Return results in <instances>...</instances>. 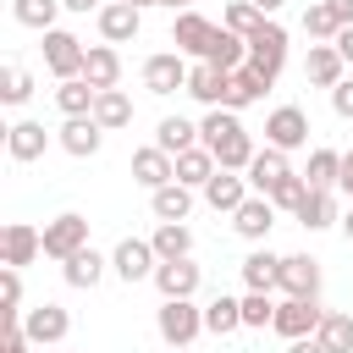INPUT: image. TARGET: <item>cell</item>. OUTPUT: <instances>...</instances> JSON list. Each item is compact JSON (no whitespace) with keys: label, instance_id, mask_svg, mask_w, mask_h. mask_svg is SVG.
Returning <instances> with one entry per match:
<instances>
[{"label":"cell","instance_id":"6da1fadb","mask_svg":"<svg viewBox=\"0 0 353 353\" xmlns=\"http://www.w3.org/2000/svg\"><path fill=\"white\" fill-rule=\"evenodd\" d=\"M199 143H204L226 171H248V160L259 154L254 138H248V127H243L237 110H226V105H210V116L199 121Z\"/></svg>","mask_w":353,"mask_h":353},{"label":"cell","instance_id":"7a4b0ae2","mask_svg":"<svg viewBox=\"0 0 353 353\" xmlns=\"http://www.w3.org/2000/svg\"><path fill=\"white\" fill-rule=\"evenodd\" d=\"M154 331H160L165 347H193L199 331H204V309L193 298H165L160 314H154Z\"/></svg>","mask_w":353,"mask_h":353},{"label":"cell","instance_id":"3957f363","mask_svg":"<svg viewBox=\"0 0 353 353\" xmlns=\"http://www.w3.org/2000/svg\"><path fill=\"white\" fill-rule=\"evenodd\" d=\"M248 61H254L270 83L281 77V66H287V28H281L276 17H265V22L248 33Z\"/></svg>","mask_w":353,"mask_h":353},{"label":"cell","instance_id":"277c9868","mask_svg":"<svg viewBox=\"0 0 353 353\" xmlns=\"http://www.w3.org/2000/svg\"><path fill=\"white\" fill-rule=\"evenodd\" d=\"M320 320H325L320 298H281V303H276L270 331H276V336H287V342H298V336H314V331H320Z\"/></svg>","mask_w":353,"mask_h":353},{"label":"cell","instance_id":"5b68a950","mask_svg":"<svg viewBox=\"0 0 353 353\" xmlns=\"http://www.w3.org/2000/svg\"><path fill=\"white\" fill-rule=\"evenodd\" d=\"M154 265H160V254H154V243H143V237H121L116 254H110V270H116L127 287L154 281Z\"/></svg>","mask_w":353,"mask_h":353},{"label":"cell","instance_id":"8992f818","mask_svg":"<svg viewBox=\"0 0 353 353\" xmlns=\"http://www.w3.org/2000/svg\"><path fill=\"white\" fill-rule=\"evenodd\" d=\"M265 94H270V77H265L254 61H243V66H232V72H226L221 105H226V110H248V105H259Z\"/></svg>","mask_w":353,"mask_h":353},{"label":"cell","instance_id":"52a82bcc","mask_svg":"<svg viewBox=\"0 0 353 353\" xmlns=\"http://www.w3.org/2000/svg\"><path fill=\"white\" fill-rule=\"evenodd\" d=\"M22 331H28L33 347H55V342H66L72 314H66L61 303H33V309H22Z\"/></svg>","mask_w":353,"mask_h":353},{"label":"cell","instance_id":"ba28073f","mask_svg":"<svg viewBox=\"0 0 353 353\" xmlns=\"http://www.w3.org/2000/svg\"><path fill=\"white\" fill-rule=\"evenodd\" d=\"M83 55H88V44L77 33H66V28H50L44 33V66L55 77H83Z\"/></svg>","mask_w":353,"mask_h":353},{"label":"cell","instance_id":"9c48e42d","mask_svg":"<svg viewBox=\"0 0 353 353\" xmlns=\"http://www.w3.org/2000/svg\"><path fill=\"white\" fill-rule=\"evenodd\" d=\"M188 72H193V66L182 61V50H160V55H149V61H143V88L165 99V94L188 88Z\"/></svg>","mask_w":353,"mask_h":353},{"label":"cell","instance_id":"30bf717a","mask_svg":"<svg viewBox=\"0 0 353 353\" xmlns=\"http://www.w3.org/2000/svg\"><path fill=\"white\" fill-rule=\"evenodd\" d=\"M265 143H270V149H287V154L303 149V143H309V116H303L298 105H276V110L265 116Z\"/></svg>","mask_w":353,"mask_h":353},{"label":"cell","instance_id":"8fae6325","mask_svg":"<svg viewBox=\"0 0 353 353\" xmlns=\"http://www.w3.org/2000/svg\"><path fill=\"white\" fill-rule=\"evenodd\" d=\"M77 248H88V221L77 210H66L44 226V259H72Z\"/></svg>","mask_w":353,"mask_h":353},{"label":"cell","instance_id":"7c38bea8","mask_svg":"<svg viewBox=\"0 0 353 353\" xmlns=\"http://www.w3.org/2000/svg\"><path fill=\"white\" fill-rule=\"evenodd\" d=\"M138 28H143V6H132V0H105L99 6V39L105 44H132Z\"/></svg>","mask_w":353,"mask_h":353},{"label":"cell","instance_id":"4fadbf2b","mask_svg":"<svg viewBox=\"0 0 353 353\" xmlns=\"http://www.w3.org/2000/svg\"><path fill=\"white\" fill-rule=\"evenodd\" d=\"M215 28H221V22H210L204 11H193V6H188V11H176V22H171V44H176L182 55H199V61H204V50H210Z\"/></svg>","mask_w":353,"mask_h":353},{"label":"cell","instance_id":"5bb4252c","mask_svg":"<svg viewBox=\"0 0 353 353\" xmlns=\"http://www.w3.org/2000/svg\"><path fill=\"white\" fill-rule=\"evenodd\" d=\"M132 182L138 188H165V182H176V154H165L160 143H143V149H132Z\"/></svg>","mask_w":353,"mask_h":353},{"label":"cell","instance_id":"9a60e30c","mask_svg":"<svg viewBox=\"0 0 353 353\" xmlns=\"http://www.w3.org/2000/svg\"><path fill=\"white\" fill-rule=\"evenodd\" d=\"M276 292H287V298H320V259L287 254L281 259V276H276Z\"/></svg>","mask_w":353,"mask_h":353},{"label":"cell","instance_id":"2e32d148","mask_svg":"<svg viewBox=\"0 0 353 353\" xmlns=\"http://www.w3.org/2000/svg\"><path fill=\"white\" fill-rule=\"evenodd\" d=\"M232 226H237V237L265 243V237H270V226H276V204H270L265 193H248V199L232 210Z\"/></svg>","mask_w":353,"mask_h":353},{"label":"cell","instance_id":"e0dca14e","mask_svg":"<svg viewBox=\"0 0 353 353\" xmlns=\"http://www.w3.org/2000/svg\"><path fill=\"white\" fill-rule=\"evenodd\" d=\"M199 281H204V270L193 265V254H188V259H160V265H154V287H160V298H193Z\"/></svg>","mask_w":353,"mask_h":353},{"label":"cell","instance_id":"ac0fdd59","mask_svg":"<svg viewBox=\"0 0 353 353\" xmlns=\"http://www.w3.org/2000/svg\"><path fill=\"white\" fill-rule=\"evenodd\" d=\"M44 149H50L44 121H28V116H22V121H11V127H6V154H11L17 165H33Z\"/></svg>","mask_w":353,"mask_h":353},{"label":"cell","instance_id":"d6986e66","mask_svg":"<svg viewBox=\"0 0 353 353\" xmlns=\"http://www.w3.org/2000/svg\"><path fill=\"white\" fill-rule=\"evenodd\" d=\"M55 138H61V149H66L72 160H88V154H99V143H105V127H99L94 116H66V127H61Z\"/></svg>","mask_w":353,"mask_h":353},{"label":"cell","instance_id":"ffe728a7","mask_svg":"<svg viewBox=\"0 0 353 353\" xmlns=\"http://www.w3.org/2000/svg\"><path fill=\"white\" fill-rule=\"evenodd\" d=\"M248 193H254V188H248V176H237V171H226V165H221V171L204 182V204H210L215 215H232V210H237Z\"/></svg>","mask_w":353,"mask_h":353},{"label":"cell","instance_id":"44dd1931","mask_svg":"<svg viewBox=\"0 0 353 353\" xmlns=\"http://www.w3.org/2000/svg\"><path fill=\"white\" fill-rule=\"evenodd\" d=\"M0 254H6V265H33L39 254H44V232L39 226H28V221H11L6 226V237H0Z\"/></svg>","mask_w":353,"mask_h":353},{"label":"cell","instance_id":"7402d4cb","mask_svg":"<svg viewBox=\"0 0 353 353\" xmlns=\"http://www.w3.org/2000/svg\"><path fill=\"white\" fill-rule=\"evenodd\" d=\"M303 77H309L314 88H336V83L347 77V61L336 55V44H309V55H303Z\"/></svg>","mask_w":353,"mask_h":353},{"label":"cell","instance_id":"603a6c76","mask_svg":"<svg viewBox=\"0 0 353 353\" xmlns=\"http://www.w3.org/2000/svg\"><path fill=\"white\" fill-rule=\"evenodd\" d=\"M105 254L88 243V248H77L72 259H61V276H66V287H77V292H88V287H99V276H105Z\"/></svg>","mask_w":353,"mask_h":353},{"label":"cell","instance_id":"cb8c5ba5","mask_svg":"<svg viewBox=\"0 0 353 353\" xmlns=\"http://www.w3.org/2000/svg\"><path fill=\"white\" fill-rule=\"evenodd\" d=\"M287 171H292V165H287V149H270V143H265V149L248 160V171H243V176H248V188H254V193H270Z\"/></svg>","mask_w":353,"mask_h":353},{"label":"cell","instance_id":"d4e9b609","mask_svg":"<svg viewBox=\"0 0 353 353\" xmlns=\"http://www.w3.org/2000/svg\"><path fill=\"white\" fill-rule=\"evenodd\" d=\"M204 61L215 66V72H232V66H243L248 61V39L243 33H232L226 22L215 28V39H210V50H204Z\"/></svg>","mask_w":353,"mask_h":353},{"label":"cell","instance_id":"484cf974","mask_svg":"<svg viewBox=\"0 0 353 353\" xmlns=\"http://www.w3.org/2000/svg\"><path fill=\"white\" fill-rule=\"evenodd\" d=\"M83 77H88L94 88H116V83H121V55H116V44H88Z\"/></svg>","mask_w":353,"mask_h":353},{"label":"cell","instance_id":"4316f807","mask_svg":"<svg viewBox=\"0 0 353 353\" xmlns=\"http://www.w3.org/2000/svg\"><path fill=\"white\" fill-rule=\"evenodd\" d=\"M292 215H298V226H303V232H325V226L336 221V199H331V188H309V193L298 199V210H292Z\"/></svg>","mask_w":353,"mask_h":353},{"label":"cell","instance_id":"83f0119b","mask_svg":"<svg viewBox=\"0 0 353 353\" xmlns=\"http://www.w3.org/2000/svg\"><path fill=\"white\" fill-rule=\"evenodd\" d=\"M94 99H99V88H94L88 77H61V83H55L61 116H94Z\"/></svg>","mask_w":353,"mask_h":353},{"label":"cell","instance_id":"f1b7e54d","mask_svg":"<svg viewBox=\"0 0 353 353\" xmlns=\"http://www.w3.org/2000/svg\"><path fill=\"white\" fill-rule=\"evenodd\" d=\"M149 210H154V221H188V210H193V188H188V182H165V188L149 193Z\"/></svg>","mask_w":353,"mask_h":353},{"label":"cell","instance_id":"f546056e","mask_svg":"<svg viewBox=\"0 0 353 353\" xmlns=\"http://www.w3.org/2000/svg\"><path fill=\"white\" fill-rule=\"evenodd\" d=\"M276 276H281V254L254 248V254L243 259V287H248V292H276Z\"/></svg>","mask_w":353,"mask_h":353},{"label":"cell","instance_id":"4dcf8cb0","mask_svg":"<svg viewBox=\"0 0 353 353\" xmlns=\"http://www.w3.org/2000/svg\"><path fill=\"white\" fill-rule=\"evenodd\" d=\"M215 171H221V160H215L204 143H193V149H182V154H176V182H188V188H204Z\"/></svg>","mask_w":353,"mask_h":353},{"label":"cell","instance_id":"1f68e13d","mask_svg":"<svg viewBox=\"0 0 353 353\" xmlns=\"http://www.w3.org/2000/svg\"><path fill=\"white\" fill-rule=\"evenodd\" d=\"M204 331L210 336H232V331H243V298H210L204 303Z\"/></svg>","mask_w":353,"mask_h":353},{"label":"cell","instance_id":"d6a6232c","mask_svg":"<svg viewBox=\"0 0 353 353\" xmlns=\"http://www.w3.org/2000/svg\"><path fill=\"white\" fill-rule=\"evenodd\" d=\"M94 121H99L105 132H121V127L132 121V99H127L121 88H99V99H94Z\"/></svg>","mask_w":353,"mask_h":353},{"label":"cell","instance_id":"836d02e7","mask_svg":"<svg viewBox=\"0 0 353 353\" xmlns=\"http://www.w3.org/2000/svg\"><path fill=\"white\" fill-rule=\"evenodd\" d=\"M149 243H154V254H160V259H188V254H193V232H188L182 221H160Z\"/></svg>","mask_w":353,"mask_h":353},{"label":"cell","instance_id":"e575fe53","mask_svg":"<svg viewBox=\"0 0 353 353\" xmlns=\"http://www.w3.org/2000/svg\"><path fill=\"white\" fill-rule=\"evenodd\" d=\"M61 11H66L61 0H11V17H17L22 28H33V33H50Z\"/></svg>","mask_w":353,"mask_h":353},{"label":"cell","instance_id":"d590c367","mask_svg":"<svg viewBox=\"0 0 353 353\" xmlns=\"http://www.w3.org/2000/svg\"><path fill=\"white\" fill-rule=\"evenodd\" d=\"M221 88H226V72H215L210 61H199V66L188 72V88H182V94H193L199 105H221Z\"/></svg>","mask_w":353,"mask_h":353},{"label":"cell","instance_id":"8d00e7d4","mask_svg":"<svg viewBox=\"0 0 353 353\" xmlns=\"http://www.w3.org/2000/svg\"><path fill=\"white\" fill-rule=\"evenodd\" d=\"M154 143H160L165 154H182V149H193V143H199V127H193L188 116H165V121L154 127Z\"/></svg>","mask_w":353,"mask_h":353},{"label":"cell","instance_id":"74e56055","mask_svg":"<svg viewBox=\"0 0 353 353\" xmlns=\"http://www.w3.org/2000/svg\"><path fill=\"white\" fill-rule=\"evenodd\" d=\"M336 176H342V154H336V149H309L303 182H309V188H336Z\"/></svg>","mask_w":353,"mask_h":353},{"label":"cell","instance_id":"f35d334b","mask_svg":"<svg viewBox=\"0 0 353 353\" xmlns=\"http://www.w3.org/2000/svg\"><path fill=\"white\" fill-rule=\"evenodd\" d=\"M320 347L325 353H353V314H331L325 309V320H320Z\"/></svg>","mask_w":353,"mask_h":353},{"label":"cell","instance_id":"ab89813d","mask_svg":"<svg viewBox=\"0 0 353 353\" xmlns=\"http://www.w3.org/2000/svg\"><path fill=\"white\" fill-rule=\"evenodd\" d=\"M0 99H6V105H28V99H33V72L17 66V61H6V72H0Z\"/></svg>","mask_w":353,"mask_h":353},{"label":"cell","instance_id":"60d3db41","mask_svg":"<svg viewBox=\"0 0 353 353\" xmlns=\"http://www.w3.org/2000/svg\"><path fill=\"white\" fill-rule=\"evenodd\" d=\"M303 33H309V39H320V44H331V39L342 33V22H336V11H331L325 0H314V6L303 11Z\"/></svg>","mask_w":353,"mask_h":353},{"label":"cell","instance_id":"b9f144b4","mask_svg":"<svg viewBox=\"0 0 353 353\" xmlns=\"http://www.w3.org/2000/svg\"><path fill=\"white\" fill-rule=\"evenodd\" d=\"M0 320H22V270L17 265L0 270Z\"/></svg>","mask_w":353,"mask_h":353},{"label":"cell","instance_id":"7bdbcfd3","mask_svg":"<svg viewBox=\"0 0 353 353\" xmlns=\"http://www.w3.org/2000/svg\"><path fill=\"white\" fill-rule=\"evenodd\" d=\"M276 320V298L270 292H243V325L248 331H265Z\"/></svg>","mask_w":353,"mask_h":353},{"label":"cell","instance_id":"ee69618b","mask_svg":"<svg viewBox=\"0 0 353 353\" xmlns=\"http://www.w3.org/2000/svg\"><path fill=\"white\" fill-rule=\"evenodd\" d=\"M221 22H226V28H232V33H243V39H248V33H254V28H259V22H265V11H259V6H254V0H232V6H226V11H221Z\"/></svg>","mask_w":353,"mask_h":353},{"label":"cell","instance_id":"f6af8a7d","mask_svg":"<svg viewBox=\"0 0 353 353\" xmlns=\"http://www.w3.org/2000/svg\"><path fill=\"white\" fill-rule=\"evenodd\" d=\"M303 193H309V182H303V171H287V176H281V182H276V188H270L265 199H270L276 210H298V199H303Z\"/></svg>","mask_w":353,"mask_h":353},{"label":"cell","instance_id":"bcb514c9","mask_svg":"<svg viewBox=\"0 0 353 353\" xmlns=\"http://www.w3.org/2000/svg\"><path fill=\"white\" fill-rule=\"evenodd\" d=\"M0 353H33V342H28L22 320H6V331H0Z\"/></svg>","mask_w":353,"mask_h":353},{"label":"cell","instance_id":"7dc6e473","mask_svg":"<svg viewBox=\"0 0 353 353\" xmlns=\"http://www.w3.org/2000/svg\"><path fill=\"white\" fill-rule=\"evenodd\" d=\"M331 110H336L342 121H353V72H347V77L331 88Z\"/></svg>","mask_w":353,"mask_h":353},{"label":"cell","instance_id":"c3c4849f","mask_svg":"<svg viewBox=\"0 0 353 353\" xmlns=\"http://www.w3.org/2000/svg\"><path fill=\"white\" fill-rule=\"evenodd\" d=\"M331 44H336V55H342V61H347V66H353V22H347V28H342V33H336V39H331Z\"/></svg>","mask_w":353,"mask_h":353},{"label":"cell","instance_id":"681fc988","mask_svg":"<svg viewBox=\"0 0 353 353\" xmlns=\"http://www.w3.org/2000/svg\"><path fill=\"white\" fill-rule=\"evenodd\" d=\"M336 188H342V193H347V204H353V149L342 154V176H336Z\"/></svg>","mask_w":353,"mask_h":353},{"label":"cell","instance_id":"f907efd6","mask_svg":"<svg viewBox=\"0 0 353 353\" xmlns=\"http://www.w3.org/2000/svg\"><path fill=\"white\" fill-rule=\"evenodd\" d=\"M287 353H325V347H320V336H298V342H287Z\"/></svg>","mask_w":353,"mask_h":353},{"label":"cell","instance_id":"816d5d0a","mask_svg":"<svg viewBox=\"0 0 353 353\" xmlns=\"http://www.w3.org/2000/svg\"><path fill=\"white\" fill-rule=\"evenodd\" d=\"M325 6H331V11H336V22H342V28H347V22H353V0H325Z\"/></svg>","mask_w":353,"mask_h":353},{"label":"cell","instance_id":"f5cc1de1","mask_svg":"<svg viewBox=\"0 0 353 353\" xmlns=\"http://www.w3.org/2000/svg\"><path fill=\"white\" fill-rule=\"evenodd\" d=\"M66 11H99V0H61Z\"/></svg>","mask_w":353,"mask_h":353},{"label":"cell","instance_id":"db71d44e","mask_svg":"<svg viewBox=\"0 0 353 353\" xmlns=\"http://www.w3.org/2000/svg\"><path fill=\"white\" fill-rule=\"evenodd\" d=\"M254 6H259V11H265V17H276V11H281V6H287V0H254Z\"/></svg>","mask_w":353,"mask_h":353},{"label":"cell","instance_id":"11a10c76","mask_svg":"<svg viewBox=\"0 0 353 353\" xmlns=\"http://www.w3.org/2000/svg\"><path fill=\"white\" fill-rule=\"evenodd\" d=\"M154 6H171V11H188V6H199V0H154Z\"/></svg>","mask_w":353,"mask_h":353},{"label":"cell","instance_id":"9f6ffc18","mask_svg":"<svg viewBox=\"0 0 353 353\" xmlns=\"http://www.w3.org/2000/svg\"><path fill=\"white\" fill-rule=\"evenodd\" d=\"M342 232H347V243H353V204H347V215H342Z\"/></svg>","mask_w":353,"mask_h":353},{"label":"cell","instance_id":"6f0895ef","mask_svg":"<svg viewBox=\"0 0 353 353\" xmlns=\"http://www.w3.org/2000/svg\"><path fill=\"white\" fill-rule=\"evenodd\" d=\"M165 353H188V347H165Z\"/></svg>","mask_w":353,"mask_h":353},{"label":"cell","instance_id":"680465c9","mask_svg":"<svg viewBox=\"0 0 353 353\" xmlns=\"http://www.w3.org/2000/svg\"><path fill=\"white\" fill-rule=\"evenodd\" d=\"M132 6H154V0H132Z\"/></svg>","mask_w":353,"mask_h":353}]
</instances>
